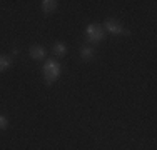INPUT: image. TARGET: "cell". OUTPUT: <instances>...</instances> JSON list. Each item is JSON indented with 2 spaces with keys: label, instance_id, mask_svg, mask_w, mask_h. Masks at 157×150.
<instances>
[{
  "label": "cell",
  "instance_id": "cell-1",
  "mask_svg": "<svg viewBox=\"0 0 157 150\" xmlns=\"http://www.w3.org/2000/svg\"><path fill=\"white\" fill-rule=\"evenodd\" d=\"M59 75H60V65H59V62L48 60V62L45 63V67H44V77H45V82L48 85L54 84V82L59 78Z\"/></svg>",
  "mask_w": 157,
  "mask_h": 150
},
{
  "label": "cell",
  "instance_id": "cell-2",
  "mask_svg": "<svg viewBox=\"0 0 157 150\" xmlns=\"http://www.w3.org/2000/svg\"><path fill=\"white\" fill-rule=\"evenodd\" d=\"M85 35H87V40L89 42H100L104 39V30L100 25L97 24H90L87 28H85Z\"/></svg>",
  "mask_w": 157,
  "mask_h": 150
},
{
  "label": "cell",
  "instance_id": "cell-3",
  "mask_svg": "<svg viewBox=\"0 0 157 150\" xmlns=\"http://www.w3.org/2000/svg\"><path fill=\"white\" fill-rule=\"evenodd\" d=\"M104 27H105L107 32L114 33V35H121V33H127V30H124V28L121 27V25L117 24V22H114V20H107Z\"/></svg>",
  "mask_w": 157,
  "mask_h": 150
},
{
  "label": "cell",
  "instance_id": "cell-4",
  "mask_svg": "<svg viewBox=\"0 0 157 150\" xmlns=\"http://www.w3.org/2000/svg\"><path fill=\"white\" fill-rule=\"evenodd\" d=\"M30 57L33 60H44V57H45V48L40 47V45H33L30 48Z\"/></svg>",
  "mask_w": 157,
  "mask_h": 150
},
{
  "label": "cell",
  "instance_id": "cell-5",
  "mask_svg": "<svg viewBox=\"0 0 157 150\" xmlns=\"http://www.w3.org/2000/svg\"><path fill=\"white\" fill-rule=\"evenodd\" d=\"M80 57L84 58V60H92L94 58V48L92 47H82V50H80Z\"/></svg>",
  "mask_w": 157,
  "mask_h": 150
},
{
  "label": "cell",
  "instance_id": "cell-6",
  "mask_svg": "<svg viewBox=\"0 0 157 150\" xmlns=\"http://www.w3.org/2000/svg\"><path fill=\"white\" fill-rule=\"evenodd\" d=\"M55 9H57V2H52V0H45V2H42V10L45 13L54 12Z\"/></svg>",
  "mask_w": 157,
  "mask_h": 150
},
{
  "label": "cell",
  "instance_id": "cell-7",
  "mask_svg": "<svg viewBox=\"0 0 157 150\" xmlns=\"http://www.w3.org/2000/svg\"><path fill=\"white\" fill-rule=\"evenodd\" d=\"M10 65H12V60L5 55H0V72H5Z\"/></svg>",
  "mask_w": 157,
  "mask_h": 150
},
{
  "label": "cell",
  "instance_id": "cell-8",
  "mask_svg": "<svg viewBox=\"0 0 157 150\" xmlns=\"http://www.w3.org/2000/svg\"><path fill=\"white\" fill-rule=\"evenodd\" d=\"M54 54L57 55V57H62V55L67 54V47H65L63 43H60V42L55 43V45H54Z\"/></svg>",
  "mask_w": 157,
  "mask_h": 150
},
{
  "label": "cell",
  "instance_id": "cell-9",
  "mask_svg": "<svg viewBox=\"0 0 157 150\" xmlns=\"http://www.w3.org/2000/svg\"><path fill=\"white\" fill-rule=\"evenodd\" d=\"M7 125H9V120L3 117V115H0V130L7 129Z\"/></svg>",
  "mask_w": 157,
  "mask_h": 150
}]
</instances>
